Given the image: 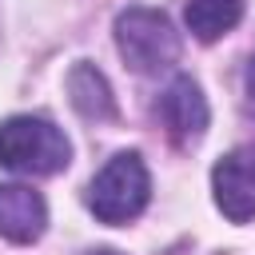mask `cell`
<instances>
[{
	"instance_id": "6da1fadb",
	"label": "cell",
	"mask_w": 255,
	"mask_h": 255,
	"mask_svg": "<svg viewBox=\"0 0 255 255\" xmlns=\"http://www.w3.org/2000/svg\"><path fill=\"white\" fill-rule=\"evenodd\" d=\"M72 159L68 135L44 116H12L0 124V163L16 175H56Z\"/></svg>"
},
{
	"instance_id": "7a4b0ae2",
	"label": "cell",
	"mask_w": 255,
	"mask_h": 255,
	"mask_svg": "<svg viewBox=\"0 0 255 255\" xmlns=\"http://www.w3.org/2000/svg\"><path fill=\"white\" fill-rule=\"evenodd\" d=\"M147 195H151V179L143 159L135 151H120L96 171L84 199L100 223H128L147 207Z\"/></svg>"
},
{
	"instance_id": "3957f363",
	"label": "cell",
	"mask_w": 255,
	"mask_h": 255,
	"mask_svg": "<svg viewBox=\"0 0 255 255\" xmlns=\"http://www.w3.org/2000/svg\"><path fill=\"white\" fill-rule=\"evenodd\" d=\"M116 48L131 72L151 76L179 60V36L159 8H124L116 16Z\"/></svg>"
},
{
	"instance_id": "277c9868",
	"label": "cell",
	"mask_w": 255,
	"mask_h": 255,
	"mask_svg": "<svg viewBox=\"0 0 255 255\" xmlns=\"http://www.w3.org/2000/svg\"><path fill=\"white\" fill-rule=\"evenodd\" d=\"M211 191L231 223L255 219V147L227 151L211 171Z\"/></svg>"
},
{
	"instance_id": "5b68a950",
	"label": "cell",
	"mask_w": 255,
	"mask_h": 255,
	"mask_svg": "<svg viewBox=\"0 0 255 255\" xmlns=\"http://www.w3.org/2000/svg\"><path fill=\"white\" fill-rule=\"evenodd\" d=\"M155 112H159L171 143H179V147L199 143L203 131H207V100H203V92H199V84L191 76H175L163 88Z\"/></svg>"
},
{
	"instance_id": "8992f818",
	"label": "cell",
	"mask_w": 255,
	"mask_h": 255,
	"mask_svg": "<svg viewBox=\"0 0 255 255\" xmlns=\"http://www.w3.org/2000/svg\"><path fill=\"white\" fill-rule=\"evenodd\" d=\"M48 227L44 195L24 183H0V235L12 243H36Z\"/></svg>"
},
{
	"instance_id": "52a82bcc",
	"label": "cell",
	"mask_w": 255,
	"mask_h": 255,
	"mask_svg": "<svg viewBox=\"0 0 255 255\" xmlns=\"http://www.w3.org/2000/svg\"><path fill=\"white\" fill-rule=\"evenodd\" d=\"M68 96H72V108H76L84 120H112V116H116L112 88H108L104 72L92 68V64H76V68L68 72Z\"/></svg>"
},
{
	"instance_id": "ba28073f",
	"label": "cell",
	"mask_w": 255,
	"mask_h": 255,
	"mask_svg": "<svg viewBox=\"0 0 255 255\" xmlns=\"http://www.w3.org/2000/svg\"><path fill=\"white\" fill-rule=\"evenodd\" d=\"M243 16V0H187L183 4V20L191 28L195 40L211 44L219 36H227Z\"/></svg>"
},
{
	"instance_id": "9c48e42d",
	"label": "cell",
	"mask_w": 255,
	"mask_h": 255,
	"mask_svg": "<svg viewBox=\"0 0 255 255\" xmlns=\"http://www.w3.org/2000/svg\"><path fill=\"white\" fill-rule=\"evenodd\" d=\"M243 108H247V116H255V52L243 68Z\"/></svg>"
},
{
	"instance_id": "30bf717a",
	"label": "cell",
	"mask_w": 255,
	"mask_h": 255,
	"mask_svg": "<svg viewBox=\"0 0 255 255\" xmlns=\"http://www.w3.org/2000/svg\"><path fill=\"white\" fill-rule=\"evenodd\" d=\"M88 255H120V251H108V247H100V251H88Z\"/></svg>"
}]
</instances>
